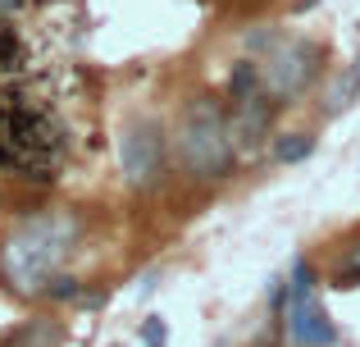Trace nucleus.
I'll return each instance as SVG.
<instances>
[{
  "label": "nucleus",
  "instance_id": "f257e3e1",
  "mask_svg": "<svg viewBox=\"0 0 360 347\" xmlns=\"http://www.w3.org/2000/svg\"><path fill=\"white\" fill-rule=\"evenodd\" d=\"M69 156V133L46 101L23 87H0V170L27 183H51Z\"/></svg>",
  "mask_w": 360,
  "mask_h": 347
},
{
  "label": "nucleus",
  "instance_id": "f03ea898",
  "mask_svg": "<svg viewBox=\"0 0 360 347\" xmlns=\"http://www.w3.org/2000/svg\"><path fill=\"white\" fill-rule=\"evenodd\" d=\"M73 242H78V215H69V210L27 215V220L14 224V229L5 233V242H0V279L23 297L46 293L51 275L73 251Z\"/></svg>",
  "mask_w": 360,
  "mask_h": 347
},
{
  "label": "nucleus",
  "instance_id": "7ed1b4c3",
  "mask_svg": "<svg viewBox=\"0 0 360 347\" xmlns=\"http://www.w3.org/2000/svg\"><path fill=\"white\" fill-rule=\"evenodd\" d=\"M178 165H183L192 178H224L233 170V133H229V119H224L219 101L214 96H192L178 119Z\"/></svg>",
  "mask_w": 360,
  "mask_h": 347
},
{
  "label": "nucleus",
  "instance_id": "20e7f679",
  "mask_svg": "<svg viewBox=\"0 0 360 347\" xmlns=\"http://www.w3.org/2000/svg\"><path fill=\"white\" fill-rule=\"evenodd\" d=\"M319 64H324V46L310 42V37H278V42L264 51L260 64V87L269 101H292L319 78Z\"/></svg>",
  "mask_w": 360,
  "mask_h": 347
},
{
  "label": "nucleus",
  "instance_id": "39448f33",
  "mask_svg": "<svg viewBox=\"0 0 360 347\" xmlns=\"http://www.w3.org/2000/svg\"><path fill=\"white\" fill-rule=\"evenodd\" d=\"M119 165H123V178H128L132 187L160 183V174H165V128H160L155 119L128 124V133H123V142H119Z\"/></svg>",
  "mask_w": 360,
  "mask_h": 347
},
{
  "label": "nucleus",
  "instance_id": "423d86ee",
  "mask_svg": "<svg viewBox=\"0 0 360 347\" xmlns=\"http://www.w3.org/2000/svg\"><path fill=\"white\" fill-rule=\"evenodd\" d=\"M288 339L297 347H333V324H328V311L315 302L310 293H292L288 302Z\"/></svg>",
  "mask_w": 360,
  "mask_h": 347
},
{
  "label": "nucleus",
  "instance_id": "0eeeda50",
  "mask_svg": "<svg viewBox=\"0 0 360 347\" xmlns=\"http://www.w3.org/2000/svg\"><path fill=\"white\" fill-rule=\"evenodd\" d=\"M269 124H274V101L264 96V92H255V96L238 101V115H233V124H229L233 146H242V151H255V146L269 137Z\"/></svg>",
  "mask_w": 360,
  "mask_h": 347
},
{
  "label": "nucleus",
  "instance_id": "6e6552de",
  "mask_svg": "<svg viewBox=\"0 0 360 347\" xmlns=\"http://www.w3.org/2000/svg\"><path fill=\"white\" fill-rule=\"evenodd\" d=\"M60 339L64 334H60L55 320H27L23 329H14L0 347H60Z\"/></svg>",
  "mask_w": 360,
  "mask_h": 347
},
{
  "label": "nucleus",
  "instance_id": "1a4fd4ad",
  "mask_svg": "<svg viewBox=\"0 0 360 347\" xmlns=\"http://www.w3.org/2000/svg\"><path fill=\"white\" fill-rule=\"evenodd\" d=\"M356 96H360V64H352V69H347L342 78H338L333 87H328V96H324V110H328V115H342V110L352 106Z\"/></svg>",
  "mask_w": 360,
  "mask_h": 347
},
{
  "label": "nucleus",
  "instance_id": "9d476101",
  "mask_svg": "<svg viewBox=\"0 0 360 347\" xmlns=\"http://www.w3.org/2000/svg\"><path fill=\"white\" fill-rule=\"evenodd\" d=\"M255 92H260V64H255V60L233 64V73H229V96L233 101H246V96H255Z\"/></svg>",
  "mask_w": 360,
  "mask_h": 347
},
{
  "label": "nucleus",
  "instance_id": "9b49d317",
  "mask_svg": "<svg viewBox=\"0 0 360 347\" xmlns=\"http://www.w3.org/2000/svg\"><path fill=\"white\" fill-rule=\"evenodd\" d=\"M23 69V42H18V32L0 18V73H14Z\"/></svg>",
  "mask_w": 360,
  "mask_h": 347
},
{
  "label": "nucleus",
  "instance_id": "f8f14e48",
  "mask_svg": "<svg viewBox=\"0 0 360 347\" xmlns=\"http://www.w3.org/2000/svg\"><path fill=\"white\" fill-rule=\"evenodd\" d=\"M310 151H315V137H310V133H292V137H278V142H274V156H278L283 165L306 160Z\"/></svg>",
  "mask_w": 360,
  "mask_h": 347
},
{
  "label": "nucleus",
  "instance_id": "ddd939ff",
  "mask_svg": "<svg viewBox=\"0 0 360 347\" xmlns=\"http://www.w3.org/2000/svg\"><path fill=\"white\" fill-rule=\"evenodd\" d=\"M360 284V247L347 251V260L338 265V288H356Z\"/></svg>",
  "mask_w": 360,
  "mask_h": 347
},
{
  "label": "nucleus",
  "instance_id": "4468645a",
  "mask_svg": "<svg viewBox=\"0 0 360 347\" xmlns=\"http://www.w3.org/2000/svg\"><path fill=\"white\" fill-rule=\"evenodd\" d=\"M274 42H278V32H269V27H260V32H246V51H251V55H264Z\"/></svg>",
  "mask_w": 360,
  "mask_h": 347
},
{
  "label": "nucleus",
  "instance_id": "2eb2a0df",
  "mask_svg": "<svg viewBox=\"0 0 360 347\" xmlns=\"http://www.w3.org/2000/svg\"><path fill=\"white\" fill-rule=\"evenodd\" d=\"M46 293L51 297H78V279H64V275H51V284H46Z\"/></svg>",
  "mask_w": 360,
  "mask_h": 347
},
{
  "label": "nucleus",
  "instance_id": "dca6fc26",
  "mask_svg": "<svg viewBox=\"0 0 360 347\" xmlns=\"http://www.w3.org/2000/svg\"><path fill=\"white\" fill-rule=\"evenodd\" d=\"M141 339H146V347H165V320L150 315V320L141 324Z\"/></svg>",
  "mask_w": 360,
  "mask_h": 347
},
{
  "label": "nucleus",
  "instance_id": "f3484780",
  "mask_svg": "<svg viewBox=\"0 0 360 347\" xmlns=\"http://www.w3.org/2000/svg\"><path fill=\"white\" fill-rule=\"evenodd\" d=\"M18 5H23V0H0V18H5L9 9H18Z\"/></svg>",
  "mask_w": 360,
  "mask_h": 347
},
{
  "label": "nucleus",
  "instance_id": "a211bd4d",
  "mask_svg": "<svg viewBox=\"0 0 360 347\" xmlns=\"http://www.w3.org/2000/svg\"><path fill=\"white\" fill-rule=\"evenodd\" d=\"M310 5H315V0H297V9H310Z\"/></svg>",
  "mask_w": 360,
  "mask_h": 347
}]
</instances>
